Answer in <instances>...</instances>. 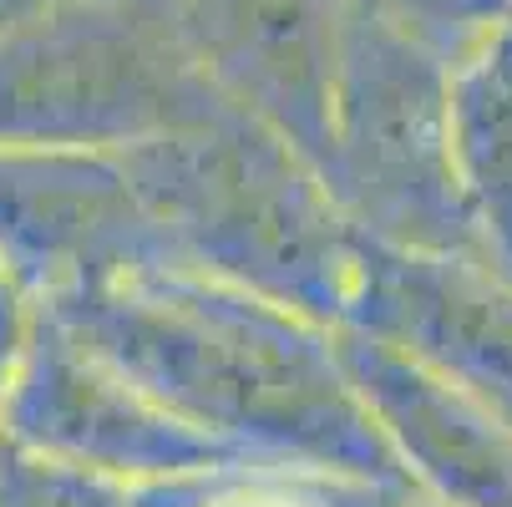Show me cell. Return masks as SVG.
Segmentation results:
<instances>
[{
  "label": "cell",
  "mask_w": 512,
  "mask_h": 507,
  "mask_svg": "<svg viewBox=\"0 0 512 507\" xmlns=\"http://www.w3.org/2000/svg\"><path fill=\"white\" fill-rule=\"evenodd\" d=\"M46 315L234 457L295 462L396 507L426 502L355 396L335 325L193 269H142Z\"/></svg>",
  "instance_id": "cell-1"
},
{
  "label": "cell",
  "mask_w": 512,
  "mask_h": 507,
  "mask_svg": "<svg viewBox=\"0 0 512 507\" xmlns=\"http://www.w3.org/2000/svg\"><path fill=\"white\" fill-rule=\"evenodd\" d=\"M376 6L396 16L406 31H416L426 46H436L447 61L467 56L482 36L512 21V0H376Z\"/></svg>",
  "instance_id": "cell-13"
},
{
  "label": "cell",
  "mask_w": 512,
  "mask_h": 507,
  "mask_svg": "<svg viewBox=\"0 0 512 507\" xmlns=\"http://www.w3.org/2000/svg\"><path fill=\"white\" fill-rule=\"evenodd\" d=\"M355 6L360 0H163L213 92L315 168L330 148Z\"/></svg>",
  "instance_id": "cell-7"
},
{
  "label": "cell",
  "mask_w": 512,
  "mask_h": 507,
  "mask_svg": "<svg viewBox=\"0 0 512 507\" xmlns=\"http://www.w3.org/2000/svg\"><path fill=\"white\" fill-rule=\"evenodd\" d=\"M421 507H431V502H421Z\"/></svg>",
  "instance_id": "cell-14"
},
{
  "label": "cell",
  "mask_w": 512,
  "mask_h": 507,
  "mask_svg": "<svg viewBox=\"0 0 512 507\" xmlns=\"http://www.w3.org/2000/svg\"><path fill=\"white\" fill-rule=\"evenodd\" d=\"M148 203L168 269L239 284L320 325H340L360 234L320 168L244 112L122 153Z\"/></svg>",
  "instance_id": "cell-2"
},
{
  "label": "cell",
  "mask_w": 512,
  "mask_h": 507,
  "mask_svg": "<svg viewBox=\"0 0 512 507\" xmlns=\"http://www.w3.org/2000/svg\"><path fill=\"white\" fill-rule=\"evenodd\" d=\"M452 153L482 254L512 279V21L452 61Z\"/></svg>",
  "instance_id": "cell-10"
},
{
  "label": "cell",
  "mask_w": 512,
  "mask_h": 507,
  "mask_svg": "<svg viewBox=\"0 0 512 507\" xmlns=\"http://www.w3.org/2000/svg\"><path fill=\"white\" fill-rule=\"evenodd\" d=\"M6 437L127 487L234 457L208 431L188 426L158 396L127 381L112 360L82 345L46 310H36V330L6 391Z\"/></svg>",
  "instance_id": "cell-5"
},
{
  "label": "cell",
  "mask_w": 512,
  "mask_h": 507,
  "mask_svg": "<svg viewBox=\"0 0 512 507\" xmlns=\"http://www.w3.org/2000/svg\"><path fill=\"white\" fill-rule=\"evenodd\" d=\"M132 507H396V502L295 462L224 457L183 477L132 487Z\"/></svg>",
  "instance_id": "cell-11"
},
{
  "label": "cell",
  "mask_w": 512,
  "mask_h": 507,
  "mask_svg": "<svg viewBox=\"0 0 512 507\" xmlns=\"http://www.w3.org/2000/svg\"><path fill=\"white\" fill-rule=\"evenodd\" d=\"M0 507H132V487L66 467L21 442H0Z\"/></svg>",
  "instance_id": "cell-12"
},
{
  "label": "cell",
  "mask_w": 512,
  "mask_h": 507,
  "mask_svg": "<svg viewBox=\"0 0 512 507\" xmlns=\"http://www.w3.org/2000/svg\"><path fill=\"white\" fill-rule=\"evenodd\" d=\"M345 376L431 507H512V426L401 345L335 325Z\"/></svg>",
  "instance_id": "cell-9"
},
{
  "label": "cell",
  "mask_w": 512,
  "mask_h": 507,
  "mask_svg": "<svg viewBox=\"0 0 512 507\" xmlns=\"http://www.w3.org/2000/svg\"><path fill=\"white\" fill-rule=\"evenodd\" d=\"M340 325L401 345L512 426V279L492 264L360 239Z\"/></svg>",
  "instance_id": "cell-8"
},
{
  "label": "cell",
  "mask_w": 512,
  "mask_h": 507,
  "mask_svg": "<svg viewBox=\"0 0 512 507\" xmlns=\"http://www.w3.org/2000/svg\"><path fill=\"white\" fill-rule=\"evenodd\" d=\"M229 112L163 0H51L0 41V148L132 153Z\"/></svg>",
  "instance_id": "cell-3"
},
{
  "label": "cell",
  "mask_w": 512,
  "mask_h": 507,
  "mask_svg": "<svg viewBox=\"0 0 512 507\" xmlns=\"http://www.w3.org/2000/svg\"><path fill=\"white\" fill-rule=\"evenodd\" d=\"M0 259L41 310L142 269H168L163 239L122 153L0 148Z\"/></svg>",
  "instance_id": "cell-6"
},
{
  "label": "cell",
  "mask_w": 512,
  "mask_h": 507,
  "mask_svg": "<svg viewBox=\"0 0 512 507\" xmlns=\"http://www.w3.org/2000/svg\"><path fill=\"white\" fill-rule=\"evenodd\" d=\"M320 178L360 239L487 264L452 153V61L376 0L345 36Z\"/></svg>",
  "instance_id": "cell-4"
}]
</instances>
